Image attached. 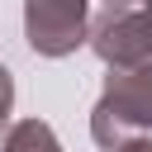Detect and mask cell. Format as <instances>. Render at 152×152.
<instances>
[{
  "label": "cell",
  "instance_id": "obj_1",
  "mask_svg": "<svg viewBox=\"0 0 152 152\" xmlns=\"http://www.w3.org/2000/svg\"><path fill=\"white\" fill-rule=\"evenodd\" d=\"M142 128H152V62L114 71L90 109V138L109 152L128 138H138Z\"/></svg>",
  "mask_w": 152,
  "mask_h": 152
},
{
  "label": "cell",
  "instance_id": "obj_2",
  "mask_svg": "<svg viewBox=\"0 0 152 152\" xmlns=\"http://www.w3.org/2000/svg\"><path fill=\"white\" fill-rule=\"evenodd\" d=\"M90 48L109 71H128V66L152 62V5L147 0L104 5L100 19L90 24Z\"/></svg>",
  "mask_w": 152,
  "mask_h": 152
},
{
  "label": "cell",
  "instance_id": "obj_3",
  "mask_svg": "<svg viewBox=\"0 0 152 152\" xmlns=\"http://www.w3.org/2000/svg\"><path fill=\"white\" fill-rule=\"evenodd\" d=\"M24 38L38 57H71L90 43V0H24Z\"/></svg>",
  "mask_w": 152,
  "mask_h": 152
},
{
  "label": "cell",
  "instance_id": "obj_4",
  "mask_svg": "<svg viewBox=\"0 0 152 152\" xmlns=\"http://www.w3.org/2000/svg\"><path fill=\"white\" fill-rule=\"evenodd\" d=\"M0 152H62V142L43 119H19V124H10Z\"/></svg>",
  "mask_w": 152,
  "mask_h": 152
},
{
  "label": "cell",
  "instance_id": "obj_5",
  "mask_svg": "<svg viewBox=\"0 0 152 152\" xmlns=\"http://www.w3.org/2000/svg\"><path fill=\"white\" fill-rule=\"evenodd\" d=\"M10 109H14V76H10L5 62H0V124L10 119Z\"/></svg>",
  "mask_w": 152,
  "mask_h": 152
},
{
  "label": "cell",
  "instance_id": "obj_6",
  "mask_svg": "<svg viewBox=\"0 0 152 152\" xmlns=\"http://www.w3.org/2000/svg\"><path fill=\"white\" fill-rule=\"evenodd\" d=\"M109 152H152V138H128V142H119V147H109Z\"/></svg>",
  "mask_w": 152,
  "mask_h": 152
},
{
  "label": "cell",
  "instance_id": "obj_7",
  "mask_svg": "<svg viewBox=\"0 0 152 152\" xmlns=\"http://www.w3.org/2000/svg\"><path fill=\"white\" fill-rule=\"evenodd\" d=\"M104 5H124V0H104Z\"/></svg>",
  "mask_w": 152,
  "mask_h": 152
},
{
  "label": "cell",
  "instance_id": "obj_8",
  "mask_svg": "<svg viewBox=\"0 0 152 152\" xmlns=\"http://www.w3.org/2000/svg\"><path fill=\"white\" fill-rule=\"evenodd\" d=\"M147 5H152V0H147Z\"/></svg>",
  "mask_w": 152,
  "mask_h": 152
}]
</instances>
